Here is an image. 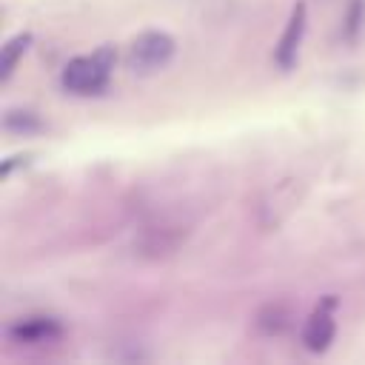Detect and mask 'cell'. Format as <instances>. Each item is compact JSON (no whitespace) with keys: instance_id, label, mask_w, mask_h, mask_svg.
Returning <instances> with one entry per match:
<instances>
[{"instance_id":"obj_1","label":"cell","mask_w":365,"mask_h":365,"mask_svg":"<svg viewBox=\"0 0 365 365\" xmlns=\"http://www.w3.org/2000/svg\"><path fill=\"white\" fill-rule=\"evenodd\" d=\"M111 68H114V48L103 46L91 54H80V57L68 60L60 74V86L68 94L91 97V94L106 91V86L111 80Z\"/></svg>"},{"instance_id":"obj_2","label":"cell","mask_w":365,"mask_h":365,"mask_svg":"<svg viewBox=\"0 0 365 365\" xmlns=\"http://www.w3.org/2000/svg\"><path fill=\"white\" fill-rule=\"evenodd\" d=\"M177 51V43L165 31H143L128 46V68L134 74H154L171 63Z\"/></svg>"},{"instance_id":"obj_3","label":"cell","mask_w":365,"mask_h":365,"mask_svg":"<svg viewBox=\"0 0 365 365\" xmlns=\"http://www.w3.org/2000/svg\"><path fill=\"white\" fill-rule=\"evenodd\" d=\"M6 336L17 345H51L63 336V325L54 317H23L6 328Z\"/></svg>"},{"instance_id":"obj_4","label":"cell","mask_w":365,"mask_h":365,"mask_svg":"<svg viewBox=\"0 0 365 365\" xmlns=\"http://www.w3.org/2000/svg\"><path fill=\"white\" fill-rule=\"evenodd\" d=\"M305 26H308V9H305V3H297V6L291 9V17H288L285 29H282V37H279V43H277V48H274V60H277L279 68L288 71V68L297 63L299 43H302V37H305Z\"/></svg>"},{"instance_id":"obj_5","label":"cell","mask_w":365,"mask_h":365,"mask_svg":"<svg viewBox=\"0 0 365 365\" xmlns=\"http://www.w3.org/2000/svg\"><path fill=\"white\" fill-rule=\"evenodd\" d=\"M331 305H334V299H325V305H319V308L305 319V328H302V345H305L308 351H314V354L328 351V345L334 342L336 322H334Z\"/></svg>"},{"instance_id":"obj_6","label":"cell","mask_w":365,"mask_h":365,"mask_svg":"<svg viewBox=\"0 0 365 365\" xmlns=\"http://www.w3.org/2000/svg\"><path fill=\"white\" fill-rule=\"evenodd\" d=\"M291 322H294V314H291V308H288L285 302H265V305L257 311V317H254L257 331L265 334V336H279V334H285V331L291 328Z\"/></svg>"},{"instance_id":"obj_7","label":"cell","mask_w":365,"mask_h":365,"mask_svg":"<svg viewBox=\"0 0 365 365\" xmlns=\"http://www.w3.org/2000/svg\"><path fill=\"white\" fill-rule=\"evenodd\" d=\"M29 46H31V34H29V31L14 34V37L3 46V57H0V80H3V83L11 80V74H14L17 63H20V57L29 51Z\"/></svg>"},{"instance_id":"obj_8","label":"cell","mask_w":365,"mask_h":365,"mask_svg":"<svg viewBox=\"0 0 365 365\" xmlns=\"http://www.w3.org/2000/svg\"><path fill=\"white\" fill-rule=\"evenodd\" d=\"M3 128H6L9 134L29 137V134L43 131V120H40L37 111H31V108H9V111L3 114Z\"/></svg>"},{"instance_id":"obj_9","label":"cell","mask_w":365,"mask_h":365,"mask_svg":"<svg viewBox=\"0 0 365 365\" xmlns=\"http://www.w3.org/2000/svg\"><path fill=\"white\" fill-rule=\"evenodd\" d=\"M362 23H365V6H362V0H351V6H348V11H345L342 37H345L348 43H354L356 34H359V29H362Z\"/></svg>"}]
</instances>
